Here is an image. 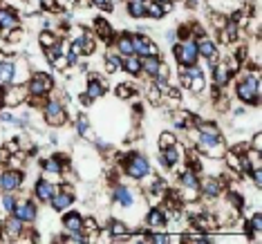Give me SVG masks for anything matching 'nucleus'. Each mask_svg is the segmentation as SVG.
<instances>
[{
  "label": "nucleus",
  "instance_id": "obj_1",
  "mask_svg": "<svg viewBox=\"0 0 262 244\" xmlns=\"http://www.w3.org/2000/svg\"><path fill=\"white\" fill-rule=\"evenodd\" d=\"M235 94L244 105H260V74L258 68L253 72H244L235 83Z\"/></svg>",
  "mask_w": 262,
  "mask_h": 244
},
{
  "label": "nucleus",
  "instance_id": "obj_2",
  "mask_svg": "<svg viewBox=\"0 0 262 244\" xmlns=\"http://www.w3.org/2000/svg\"><path fill=\"white\" fill-rule=\"evenodd\" d=\"M195 150L200 154H204L208 159H222L226 152V144L222 137H208V135H200L195 130Z\"/></svg>",
  "mask_w": 262,
  "mask_h": 244
},
{
  "label": "nucleus",
  "instance_id": "obj_3",
  "mask_svg": "<svg viewBox=\"0 0 262 244\" xmlns=\"http://www.w3.org/2000/svg\"><path fill=\"white\" fill-rule=\"evenodd\" d=\"M123 172L135 182H144L146 177L152 175V166L150 162L139 152H133L128 157H123Z\"/></svg>",
  "mask_w": 262,
  "mask_h": 244
},
{
  "label": "nucleus",
  "instance_id": "obj_4",
  "mask_svg": "<svg viewBox=\"0 0 262 244\" xmlns=\"http://www.w3.org/2000/svg\"><path fill=\"white\" fill-rule=\"evenodd\" d=\"M172 54H175V61L180 65H195L200 61V52H198V40L195 36H188V38H182V43L172 45Z\"/></svg>",
  "mask_w": 262,
  "mask_h": 244
},
{
  "label": "nucleus",
  "instance_id": "obj_5",
  "mask_svg": "<svg viewBox=\"0 0 262 244\" xmlns=\"http://www.w3.org/2000/svg\"><path fill=\"white\" fill-rule=\"evenodd\" d=\"M43 119L47 126L52 128H63L65 121H68V108H65L63 101L58 99H50L47 97L45 105H43Z\"/></svg>",
  "mask_w": 262,
  "mask_h": 244
},
{
  "label": "nucleus",
  "instance_id": "obj_6",
  "mask_svg": "<svg viewBox=\"0 0 262 244\" xmlns=\"http://www.w3.org/2000/svg\"><path fill=\"white\" fill-rule=\"evenodd\" d=\"M27 85L25 83H11V85L3 87V99H0V105H7V108H18L27 101Z\"/></svg>",
  "mask_w": 262,
  "mask_h": 244
},
{
  "label": "nucleus",
  "instance_id": "obj_7",
  "mask_svg": "<svg viewBox=\"0 0 262 244\" xmlns=\"http://www.w3.org/2000/svg\"><path fill=\"white\" fill-rule=\"evenodd\" d=\"M25 85H27L29 97H50L52 87H54V81H52V76H47L43 72H34L32 76H29V81L25 83Z\"/></svg>",
  "mask_w": 262,
  "mask_h": 244
},
{
  "label": "nucleus",
  "instance_id": "obj_8",
  "mask_svg": "<svg viewBox=\"0 0 262 244\" xmlns=\"http://www.w3.org/2000/svg\"><path fill=\"white\" fill-rule=\"evenodd\" d=\"M25 222H23L20 217L16 215H7L0 222V237H3L5 242H16L18 237L23 235V231H25Z\"/></svg>",
  "mask_w": 262,
  "mask_h": 244
},
{
  "label": "nucleus",
  "instance_id": "obj_9",
  "mask_svg": "<svg viewBox=\"0 0 262 244\" xmlns=\"http://www.w3.org/2000/svg\"><path fill=\"white\" fill-rule=\"evenodd\" d=\"M184 159H186V152L180 144H172V146H166V148H159V162L166 168H175V166H182Z\"/></svg>",
  "mask_w": 262,
  "mask_h": 244
},
{
  "label": "nucleus",
  "instance_id": "obj_10",
  "mask_svg": "<svg viewBox=\"0 0 262 244\" xmlns=\"http://www.w3.org/2000/svg\"><path fill=\"white\" fill-rule=\"evenodd\" d=\"M224 186L226 184L220 180V177H215V175H206L204 177H200V195H204V197H208V199H215V197H220V195L224 193Z\"/></svg>",
  "mask_w": 262,
  "mask_h": 244
},
{
  "label": "nucleus",
  "instance_id": "obj_11",
  "mask_svg": "<svg viewBox=\"0 0 262 244\" xmlns=\"http://www.w3.org/2000/svg\"><path fill=\"white\" fill-rule=\"evenodd\" d=\"M198 40V52H200V58H204L208 63V68H211L215 61H220V50L215 45V40H211L208 34H202V36L195 38Z\"/></svg>",
  "mask_w": 262,
  "mask_h": 244
},
{
  "label": "nucleus",
  "instance_id": "obj_12",
  "mask_svg": "<svg viewBox=\"0 0 262 244\" xmlns=\"http://www.w3.org/2000/svg\"><path fill=\"white\" fill-rule=\"evenodd\" d=\"M23 172L16 170V168H9V170H3L0 172V193H18L23 188Z\"/></svg>",
  "mask_w": 262,
  "mask_h": 244
},
{
  "label": "nucleus",
  "instance_id": "obj_13",
  "mask_svg": "<svg viewBox=\"0 0 262 244\" xmlns=\"http://www.w3.org/2000/svg\"><path fill=\"white\" fill-rule=\"evenodd\" d=\"M133 38V50L137 56H159V47L155 45V40L146 34H130Z\"/></svg>",
  "mask_w": 262,
  "mask_h": 244
},
{
  "label": "nucleus",
  "instance_id": "obj_14",
  "mask_svg": "<svg viewBox=\"0 0 262 244\" xmlns=\"http://www.w3.org/2000/svg\"><path fill=\"white\" fill-rule=\"evenodd\" d=\"M56 190H58V184L43 177V180H38L36 184H34V199H36L38 204H47V206H50V202L56 195Z\"/></svg>",
  "mask_w": 262,
  "mask_h": 244
},
{
  "label": "nucleus",
  "instance_id": "obj_15",
  "mask_svg": "<svg viewBox=\"0 0 262 244\" xmlns=\"http://www.w3.org/2000/svg\"><path fill=\"white\" fill-rule=\"evenodd\" d=\"M112 202L121 208H133L137 204V195L126 184H117V186L112 188Z\"/></svg>",
  "mask_w": 262,
  "mask_h": 244
},
{
  "label": "nucleus",
  "instance_id": "obj_16",
  "mask_svg": "<svg viewBox=\"0 0 262 244\" xmlns=\"http://www.w3.org/2000/svg\"><path fill=\"white\" fill-rule=\"evenodd\" d=\"M11 215L20 217L25 224H34L38 219V208H36V204H34L32 199H18V204H16Z\"/></svg>",
  "mask_w": 262,
  "mask_h": 244
},
{
  "label": "nucleus",
  "instance_id": "obj_17",
  "mask_svg": "<svg viewBox=\"0 0 262 244\" xmlns=\"http://www.w3.org/2000/svg\"><path fill=\"white\" fill-rule=\"evenodd\" d=\"M211 74H213V83H215L217 87H226L231 83V79H233L231 70L226 68L224 58H220V61H215V63L211 65Z\"/></svg>",
  "mask_w": 262,
  "mask_h": 244
},
{
  "label": "nucleus",
  "instance_id": "obj_18",
  "mask_svg": "<svg viewBox=\"0 0 262 244\" xmlns=\"http://www.w3.org/2000/svg\"><path fill=\"white\" fill-rule=\"evenodd\" d=\"M74 204V193H70V190H65V188H61L58 186V190H56V195L52 197V202H50V206L54 208L56 213H65V211H70V206Z\"/></svg>",
  "mask_w": 262,
  "mask_h": 244
},
{
  "label": "nucleus",
  "instance_id": "obj_19",
  "mask_svg": "<svg viewBox=\"0 0 262 244\" xmlns=\"http://www.w3.org/2000/svg\"><path fill=\"white\" fill-rule=\"evenodd\" d=\"M144 219H146L148 231H164L166 229V211L164 208H150Z\"/></svg>",
  "mask_w": 262,
  "mask_h": 244
},
{
  "label": "nucleus",
  "instance_id": "obj_20",
  "mask_svg": "<svg viewBox=\"0 0 262 244\" xmlns=\"http://www.w3.org/2000/svg\"><path fill=\"white\" fill-rule=\"evenodd\" d=\"M20 27L18 25V14H16L11 7H0V32H3V36L11 29Z\"/></svg>",
  "mask_w": 262,
  "mask_h": 244
},
{
  "label": "nucleus",
  "instance_id": "obj_21",
  "mask_svg": "<svg viewBox=\"0 0 262 244\" xmlns=\"http://www.w3.org/2000/svg\"><path fill=\"white\" fill-rule=\"evenodd\" d=\"M108 231H110V235H112V240L115 242H128L130 240V231H128L126 219L112 217L110 224H108Z\"/></svg>",
  "mask_w": 262,
  "mask_h": 244
},
{
  "label": "nucleus",
  "instance_id": "obj_22",
  "mask_svg": "<svg viewBox=\"0 0 262 244\" xmlns=\"http://www.w3.org/2000/svg\"><path fill=\"white\" fill-rule=\"evenodd\" d=\"M63 231L65 233H74V231H83V215L76 211H65L61 217Z\"/></svg>",
  "mask_w": 262,
  "mask_h": 244
},
{
  "label": "nucleus",
  "instance_id": "obj_23",
  "mask_svg": "<svg viewBox=\"0 0 262 244\" xmlns=\"http://www.w3.org/2000/svg\"><path fill=\"white\" fill-rule=\"evenodd\" d=\"M94 36H97V40H103V43H112L115 40V29H112V25L105 18H97L94 20Z\"/></svg>",
  "mask_w": 262,
  "mask_h": 244
},
{
  "label": "nucleus",
  "instance_id": "obj_24",
  "mask_svg": "<svg viewBox=\"0 0 262 244\" xmlns=\"http://www.w3.org/2000/svg\"><path fill=\"white\" fill-rule=\"evenodd\" d=\"M200 172L195 168L186 166L182 172H180V188H186V190H200Z\"/></svg>",
  "mask_w": 262,
  "mask_h": 244
},
{
  "label": "nucleus",
  "instance_id": "obj_25",
  "mask_svg": "<svg viewBox=\"0 0 262 244\" xmlns=\"http://www.w3.org/2000/svg\"><path fill=\"white\" fill-rule=\"evenodd\" d=\"M112 50H115L117 54H121V56L135 54L133 38H130V34H119V36H115V40H112Z\"/></svg>",
  "mask_w": 262,
  "mask_h": 244
},
{
  "label": "nucleus",
  "instance_id": "obj_26",
  "mask_svg": "<svg viewBox=\"0 0 262 244\" xmlns=\"http://www.w3.org/2000/svg\"><path fill=\"white\" fill-rule=\"evenodd\" d=\"M32 76V68H29L27 58H16L14 61V83H27Z\"/></svg>",
  "mask_w": 262,
  "mask_h": 244
},
{
  "label": "nucleus",
  "instance_id": "obj_27",
  "mask_svg": "<svg viewBox=\"0 0 262 244\" xmlns=\"http://www.w3.org/2000/svg\"><path fill=\"white\" fill-rule=\"evenodd\" d=\"M159 63H162V58L159 56H141V74H146L148 79H155L157 76V68Z\"/></svg>",
  "mask_w": 262,
  "mask_h": 244
},
{
  "label": "nucleus",
  "instance_id": "obj_28",
  "mask_svg": "<svg viewBox=\"0 0 262 244\" xmlns=\"http://www.w3.org/2000/svg\"><path fill=\"white\" fill-rule=\"evenodd\" d=\"M121 63H123V56L117 54L115 50H110L103 58V68H105V74H115L117 70H121Z\"/></svg>",
  "mask_w": 262,
  "mask_h": 244
},
{
  "label": "nucleus",
  "instance_id": "obj_29",
  "mask_svg": "<svg viewBox=\"0 0 262 244\" xmlns=\"http://www.w3.org/2000/svg\"><path fill=\"white\" fill-rule=\"evenodd\" d=\"M121 70H126L130 76H139V74H141V56H137V54L123 56Z\"/></svg>",
  "mask_w": 262,
  "mask_h": 244
},
{
  "label": "nucleus",
  "instance_id": "obj_30",
  "mask_svg": "<svg viewBox=\"0 0 262 244\" xmlns=\"http://www.w3.org/2000/svg\"><path fill=\"white\" fill-rule=\"evenodd\" d=\"M126 11L130 18L139 20L146 18V3H139V0H126Z\"/></svg>",
  "mask_w": 262,
  "mask_h": 244
},
{
  "label": "nucleus",
  "instance_id": "obj_31",
  "mask_svg": "<svg viewBox=\"0 0 262 244\" xmlns=\"http://www.w3.org/2000/svg\"><path fill=\"white\" fill-rule=\"evenodd\" d=\"M99 231H101V224L97 222L94 217H83V233L88 235V242H92L94 237H99Z\"/></svg>",
  "mask_w": 262,
  "mask_h": 244
},
{
  "label": "nucleus",
  "instance_id": "obj_32",
  "mask_svg": "<svg viewBox=\"0 0 262 244\" xmlns=\"http://www.w3.org/2000/svg\"><path fill=\"white\" fill-rule=\"evenodd\" d=\"M164 7H162V3H157V0H146V18H150V20H159V18H164Z\"/></svg>",
  "mask_w": 262,
  "mask_h": 244
},
{
  "label": "nucleus",
  "instance_id": "obj_33",
  "mask_svg": "<svg viewBox=\"0 0 262 244\" xmlns=\"http://www.w3.org/2000/svg\"><path fill=\"white\" fill-rule=\"evenodd\" d=\"M14 83V61L0 63V85H11Z\"/></svg>",
  "mask_w": 262,
  "mask_h": 244
},
{
  "label": "nucleus",
  "instance_id": "obj_34",
  "mask_svg": "<svg viewBox=\"0 0 262 244\" xmlns=\"http://www.w3.org/2000/svg\"><path fill=\"white\" fill-rule=\"evenodd\" d=\"M58 40V34L54 32V29H43V32L38 34V45L40 50H47V47H52Z\"/></svg>",
  "mask_w": 262,
  "mask_h": 244
},
{
  "label": "nucleus",
  "instance_id": "obj_35",
  "mask_svg": "<svg viewBox=\"0 0 262 244\" xmlns=\"http://www.w3.org/2000/svg\"><path fill=\"white\" fill-rule=\"evenodd\" d=\"M188 92L190 94H204L206 92V76L204 74H198L193 76L188 83Z\"/></svg>",
  "mask_w": 262,
  "mask_h": 244
},
{
  "label": "nucleus",
  "instance_id": "obj_36",
  "mask_svg": "<svg viewBox=\"0 0 262 244\" xmlns=\"http://www.w3.org/2000/svg\"><path fill=\"white\" fill-rule=\"evenodd\" d=\"M43 52H45V61H47V63H52L56 56H61L63 52H65V40L58 38L54 45H52V47H47V50H43Z\"/></svg>",
  "mask_w": 262,
  "mask_h": 244
},
{
  "label": "nucleus",
  "instance_id": "obj_37",
  "mask_svg": "<svg viewBox=\"0 0 262 244\" xmlns=\"http://www.w3.org/2000/svg\"><path fill=\"white\" fill-rule=\"evenodd\" d=\"M50 68H52V70H56V72H68V70L72 68V65H70V61H68V54L63 52L61 56H56L54 61L50 63Z\"/></svg>",
  "mask_w": 262,
  "mask_h": 244
},
{
  "label": "nucleus",
  "instance_id": "obj_38",
  "mask_svg": "<svg viewBox=\"0 0 262 244\" xmlns=\"http://www.w3.org/2000/svg\"><path fill=\"white\" fill-rule=\"evenodd\" d=\"M76 132H79L81 137L90 135V119H88L85 112H81V115L76 117Z\"/></svg>",
  "mask_w": 262,
  "mask_h": 244
},
{
  "label": "nucleus",
  "instance_id": "obj_39",
  "mask_svg": "<svg viewBox=\"0 0 262 244\" xmlns=\"http://www.w3.org/2000/svg\"><path fill=\"white\" fill-rule=\"evenodd\" d=\"M172 144H177V137L172 130H164L162 135H159V139H157V146L159 148H166V146H172Z\"/></svg>",
  "mask_w": 262,
  "mask_h": 244
},
{
  "label": "nucleus",
  "instance_id": "obj_40",
  "mask_svg": "<svg viewBox=\"0 0 262 244\" xmlns=\"http://www.w3.org/2000/svg\"><path fill=\"white\" fill-rule=\"evenodd\" d=\"M63 242L68 244H88V235L83 231H74V233H65Z\"/></svg>",
  "mask_w": 262,
  "mask_h": 244
},
{
  "label": "nucleus",
  "instance_id": "obj_41",
  "mask_svg": "<svg viewBox=\"0 0 262 244\" xmlns=\"http://www.w3.org/2000/svg\"><path fill=\"white\" fill-rule=\"evenodd\" d=\"M115 94L119 99H130L133 94H137V90H135V85H130V83H121V85L115 87Z\"/></svg>",
  "mask_w": 262,
  "mask_h": 244
},
{
  "label": "nucleus",
  "instance_id": "obj_42",
  "mask_svg": "<svg viewBox=\"0 0 262 244\" xmlns=\"http://www.w3.org/2000/svg\"><path fill=\"white\" fill-rule=\"evenodd\" d=\"M155 79H159V81H170V68H168V63H159V68H157V76ZM152 79V81H155Z\"/></svg>",
  "mask_w": 262,
  "mask_h": 244
},
{
  "label": "nucleus",
  "instance_id": "obj_43",
  "mask_svg": "<svg viewBox=\"0 0 262 244\" xmlns=\"http://www.w3.org/2000/svg\"><path fill=\"white\" fill-rule=\"evenodd\" d=\"M148 101H150V103L152 105H157V103H162V92H159L157 90V87H155V83H152V85L150 87H148Z\"/></svg>",
  "mask_w": 262,
  "mask_h": 244
},
{
  "label": "nucleus",
  "instance_id": "obj_44",
  "mask_svg": "<svg viewBox=\"0 0 262 244\" xmlns=\"http://www.w3.org/2000/svg\"><path fill=\"white\" fill-rule=\"evenodd\" d=\"M249 148H253V150H260L262 152V132H260V130H255V132H253Z\"/></svg>",
  "mask_w": 262,
  "mask_h": 244
},
{
  "label": "nucleus",
  "instance_id": "obj_45",
  "mask_svg": "<svg viewBox=\"0 0 262 244\" xmlns=\"http://www.w3.org/2000/svg\"><path fill=\"white\" fill-rule=\"evenodd\" d=\"M249 177L253 180V186L255 188L262 186V168H251V170H249Z\"/></svg>",
  "mask_w": 262,
  "mask_h": 244
},
{
  "label": "nucleus",
  "instance_id": "obj_46",
  "mask_svg": "<svg viewBox=\"0 0 262 244\" xmlns=\"http://www.w3.org/2000/svg\"><path fill=\"white\" fill-rule=\"evenodd\" d=\"M92 7L97 9H103V11H110L112 9V0H90Z\"/></svg>",
  "mask_w": 262,
  "mask_h": 244
},
{
  "label": "nucleus",
  "instance_id": "obj_47",
  "mask_svg": "<svg viewBox=\"0 0 262 244\" xmlns=\"http://www.w3.org/2000/svg\"><path fill=\"white\" fill-rule=\"evenodd\" d=\"M166 40H168V45H175V40H177V32H175V29H168V32H166Z\"/></svg>",
  "mask_w": 262,
  "mask_h": 244
},
{
  "label": "nucleus",
  "instance_id": "obj_48",
  "mask_svg": "<svg viewBox=\"0 0 262 244\" xmlns=\"http://www.w3.org/2000/svg\"><path fill=\"white\" fill-rule=\"evenodd\" d=\"M79 103H81V105H85V108H88V105H90V103H92V99H90V97H88V94H85V92H83V94H81V97H79Z\"/></svg>",
  "mask_w": 262,
  "mask_h": 244
},
{
  "label": "nucleus",
  "instance_id": "obj_49",
  "mask_svg": "<svg viewBox=\"0 0 262 244\" xmlns=\"http://www.w3.org/2000/svg\"><path fill=\"white\" fill-rule=\"evenodd\" d=\"M157 3H175V0H157Z\"/></svg>",
  "mask_w": 262,
  "mask_h": 244
},
{
  "label": "nucleus",
  "instance_id": "obj_50",
  "mask_svg": "<svg viewBox=\"0 0 262 244\" xmlns=\"http://www.w3.org/2000/svg\"><path fill=\"white\" fill-rule=\"evenodd\" d=\"M139 3H146V0H139Z\"/></svg>",
  "mask_w": 262,
  "mask_h": 244
}]
</instances>
